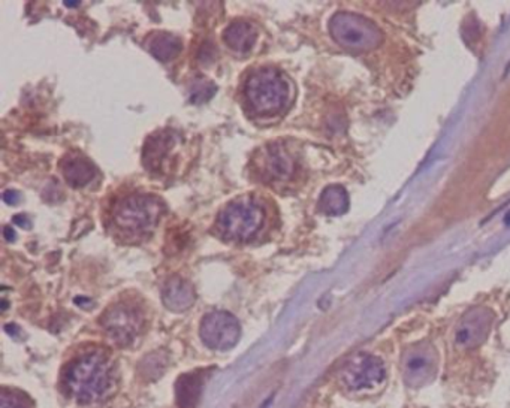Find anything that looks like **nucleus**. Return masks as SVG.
<instances>
[{"label":"nucleus","instance_id":"9d476101","mask_svg":"<svg viewBox=\"0 0 510 408\" xmlns=\"http://www.w3.org/2000/svg\"><path fill=\"white\" fill-rule=\"evenodd\" d=\"M494 320L492 314L485 307H474L465 313L455 329V343L461 349H476L491 331Z\"/></svg>","mask_w":510,"mask_h":408},{"label":"nucleus","instance_id":"a211bd4d","mask_svg":"<svg viewBox=\"0 0 510 408\" xmlns=\"http://www.w3.org/2000/svg\"><path fill=\"white\" fill-rule=\"evenodd\" d=\"M319 210L331 217L345 214L349 210V194L346 189L340 184L328 185L320 194Z\"/></svg>","mask_w":510,"mask_h":408},{"label":"nucleus","instance_id":"2eb2a0df","mask_svg":"<svg viewBox=\"0 0 510 408\" xmlns=\"http://www.w3.org/2000/svg\"><path fill=\"white\" fill-rule=\"evenodd\" d=\"M223 39L227 47L235 52H249L258 39V29L245 20L231 23L223 32Z\"/></svg>","mask_w":510,"mask_h":408},{"label":"nucleus","instance_id":"412c9836","mask_svg":"<svg viewBox=\"0 0 510 408\" xmlns=\"http://www.w3.org/2000/svg\"><path fill=\"white\" fill-rule=\"evenodd\" d=\"M3 201L8 203V205H17L20 202V193L15 190H6L3 193Z\"/></svg>","mask_w":510,"mask_h":408},{"label":"nucleus","instance_id":"0eeeda50","mask_svg":"<svg viewBox=\"0 0 510 408\" xmlns=\"http://www.w3.org/2000/svg\"><path fill=\"white\" fill-rule=\"evenodd\" d=\"M438 368V356L433 345L419 343L404 351L401 369L404 381L411 387L425 386L434 380Z\"/></svg>","mask_w":510,"mask_h":408},{"label":"nucleus","instance_id":"f3484780","mask_svg":"<svg viewBox=\"0 0 510 408\" xmlns=\"http://www.w3.org/2000/svg\"><path fill=\"white\" fill-rule=\"evenodd\" d=\"M147 48L161 61H171L181 51V41L166 32H156L147 41Z\"/></svg>","mask_w":510,"mask_h":408},{"label":"nucleus","instance_id":"5701e85b","mask_svg":"<svg viewBox=\"0 0 510 408\" xmlns=\"http://www.w3.org/2000/svg\"><path fill=\"white\" fill-rule=\"evenodd\" d=\"M3 236H5V239H6L8 243H12L14 239H15V232H14V230H12L11 227H5V230H3Z\"/></svg>","mask_w":510,"mask_h":408},{"label":"nucleus","instance_id":"9b49d317","mask_svg":"<svg viewBox=\"0 0 510 408\" xmlns=\"http://www.w3.org/2000/svg\"><path fill=\"white\" fill-rule=\"evenodd\" d=\"M258 167L268 181H287L295 174V161L283 145L271 144L261 152Z\"/></svg>","mask_w":510,"mask_h":408},{"label":"nucleus","instance_id":"393cba45","mask_svg":"<svg viewBox=\"0 0 510 408\" xmlns=\"http://www.w3.org/2000/svg\"><path fill=\"white\" fill-rule=\"evenodd\" d=\"M68 8H76V6H80V3L81 2H63Z\"/></svg>","mask_w":510,"mask_h":408},{"label":"nucleus","instance_id":"aec40b11","mask_svg":"<svg viewBox=\"0 0 510 408\" xmlns=\"http://www.w3.org/2000/svg\"><path fill=\"white\" fill-rule=\"evenodd\" d=\"M0 408H29V405L26 404L24 398L19 394L3 390L2 395H0Z\"/></svg>","mask_w":510,"mask_h":408},{"label":"nucleus","instance_id":"1a4fd4ad","mask_svg":"<svg viewBox=\"0 0 510 408\" xmlns=\"http://www.w3.org/2000/svg\"><path fill=\"white\" fill-rule=\"evenodd\" d=\"M199 334L207 347L225 351L240 341L241 327L231 313L214 312L202 318Z\"/></svg>","mask_w":510,"mask_h":408},{"label":"nucleus","instance_id":"6e6552de","mask_svg":"<svg viewBox=\"0 0 510 408\" xmlns=\"http://www.w3.org/2000/svg\"><path fill=\"white\" fill-rule=\"evenodd\" d=\"M101 325L114 341L126 347L143 331L144 318L136 307L121 303L112 305L103 313Z\"/></svg>","mask_w":510,"mask_h":408},{"label":"nucleus","instance_id":"dca6fc26","mask_svg":"<svg viewBox=\"0 0 510 408\" xmlns=\"http://www.w3.org/2000/svg\"><path fill=\"white\" fill-rule=\"evenodd\" d=\"M204 387V377L201 371L187 372L178 377L175 383V401L180 408H195Z\"/></svg>","mask_w":510,"mask_h":408},{"label":"nucleus","instance_id":"f257e3e1","mask_svg":"<svg viewBox=\"0 0 510 408\" xmlns=\"http://www.w3.org/2000/svg\"><path fill=\"white\" fill-rule=\"evenodd\" d=\"M63 387L81 404H94L108 398L114 387V367L103 351L93 350L75 358L63 371Z\"/></svg>","mask_w":510,"mask_h":408},{"label":"nucleus","instance_id":"f8f14e48","mask_svg":"<svg viewBox=\"0 0 510 408\" xmlns=\"http://www.w3.org/2000/svg\"><path fill=\"white\" fill-rule=\"evenodd\" d=\"M178 144L177 133L161 130L147 138L143 150V163L150 172H161L165 162L171 157L174 148Z\"/></svg>","mask_w":510,"mask_h":408},{"label":"nucleus","instance_id":"f03ea898","mask_svg":"<svg viewBox=\"0 0 510 408\" xmlns=\"http://www.w3.org/2000/svg\"><path fill=\"white\" fill-rule=\"evenodd\" d=\"M245 99L259 115H274L283 111L290 99V85L285 74L276 68H261L247 78Z\"/></svg>","mask_w":510,"mask_h":408},{"label":"nucleus","instance_id":"ddd939ff","mask_svg":"<svg viewBox=\"0 0 510 408\" xmlns=\"http://www.w3.org/2000/svg\"><path fill=\"white\" fill-rule=\"evenodd\" d=\"M162 300L171 312H186L195 303V290L187 280L172 277L165 283L162 289Z\"/></svg>","mask_w":510,"mask_h":408},{"label":"nucleus","instance_id":"7ed1b4c3","mask_svg":"<svg viewBox=\"0 0 510 408\" xmlns=\"http://www.w3.org/2000/svg\"><path fill=\"white\" fill-rule=\"evenodd\" d=\"M263 218H265V212L261 203L252 196H243L227 203L218 212L217 229L231 241H250L261 230Z\"/></svg>","mask_w":510,"mask_h":408},{"label":"nucleus","instance_id":"39448f33","mask_svg":"<svg viewBox=\"0 0 510 408\" xmlns=\"http://www.w3.org/2000/svg\"><path fill=\"white\" fill-rule=\"evenodd\" d=\"M332 39L350 51H371L383 41V33L374 21L364 15L338 12L329 20Z\"/></svg>","mask_w":510,"mask_h":408},{"label":"nucleus","instance_id":"b1692460","mask_svg":"<svg viewBox=\"0 0 510 408\" xmlns=\"http://www.w3.org/2000/svg\"><path fill=\"white\" fill-rule=\"evenodd\" d=\"M271 402H272V396L267 398L265 401H263V402L259 405V408H269V407H271Z\"/></svg>","mask_w":510,"mask_h":408},{"label":"nucleus","instance_id":"423d86ee","mask_svg":"<svg viewBox=\"0 0 510 408\" xmlns=\"http://www.w3.org/2000/svg\"><path fill=\"white\" fill-rule=\"evenodd\" d=\"M386 378L385 363L373 354H358L351 358L341 369L340 380L343 386L351 392H365L380 386Z\"/></svg>","mask_w":510,"mask_h":408},{"label":"nucleus","instance_id":"4be33fe9","mask_svg":"<svg viewBox=\"0 0 510 408\" xmlns=\"http://www.w3.org/2000/svg\"><path fill=\"white\" fill-rule=\"evenodd\" d=\"M14 223H17L20 227H24V229H30L32 227L30 220L28 217H24V216H15L14 217Z\"/></svg>","mask_w":510,"mask_h":408},{"label":"nucleus","instance_id":"4468645a","mask_svg":"<svg viewBox=\"0 0 510 408\" xmlns=\"http://www.w3.org/2000/svg\"><path fill=\"white\" fill-rule=\"evenodd\" d=\"M61 174L72 187H83L89 184L96 175V166L89 159L80 154H68L60 163Z\"/></svg>","mask_w":510,"mask_h":408},{"label":"nucleus","instance_id":"6ab92c4d","mask_svg":"<svg viewBox=\"0 0 510 408\" xmlns=\"http://www.w3.org/2000/svg\"><path fill=\"white\" fill-rule=\"evenodd\" d=\"M216 85L207 81V79H198V81L190 85V102L192 103H202L210 101L216 93Z\"/></svg>","mask_w":510,"mask_h":408},{"label":"nucleus","instance_id":"20e7f679","mask_svg":"<svg viewBox=\"0 0 510 408\" xmlns=\"http://www.w3.org/2000/svg\"><path fill=\"white\" fill-rule=\"evenodd\" d=\"M163 212V203L150 194H129L114 207L112 218L116 226L130 235L150 234Z\"/></svg>","mask_w":510,"mask_h":408}]
</instances>
